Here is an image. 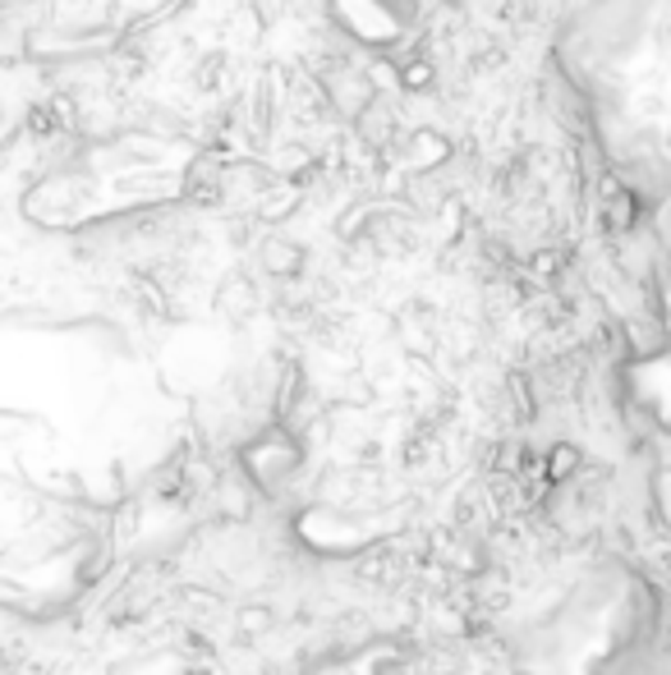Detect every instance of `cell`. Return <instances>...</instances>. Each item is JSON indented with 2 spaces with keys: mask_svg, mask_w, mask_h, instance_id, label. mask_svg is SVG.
Segmentation results:
<instances>
[]
</instances>
